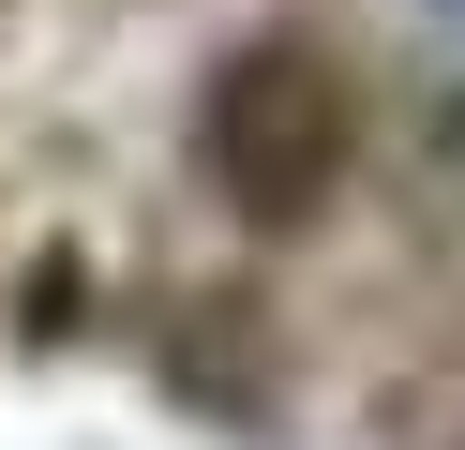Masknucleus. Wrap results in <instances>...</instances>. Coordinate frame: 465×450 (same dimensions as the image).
<instances>
[{
	"label": "nucleus",
	"instance_id": "nucleus-1",
	"mask_svg": "<svg viewBox=\"0 0 465 450\" xmlns=\"http://www.w3.org/2000/svg\"><path fill=\"white\" fill-rule=\"evenodd\" d=\"M331 135H345V105H331L315 60H241V75H225L211 150H225V180H241L255 210H301L315 180H331Z\"/></svg>",
	"mask_w": 465,
	"mask_h": 450
}]
</instances>
